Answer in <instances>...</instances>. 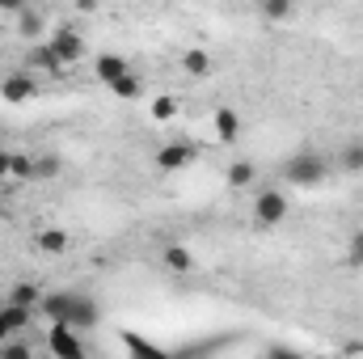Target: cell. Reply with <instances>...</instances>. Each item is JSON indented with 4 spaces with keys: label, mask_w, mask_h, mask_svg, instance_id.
<instances>
[{
    "label": "cell",
    "mask_w": 363,
    "mask_h": 359,
    "mask_svg": "<svg viewBox=\"0 0 363 359\" xmlns=\"http://www.w3.org/2000/svg\"><path fill=\"white\" fill-rule=\"evenodd\" d=\"M325 178H330V165H325V157L313 153V148H300V153H291V157L283 161V186L313 190V186H321Z\"/></svg>",
    "instance_id": "6da1fadb"
},
{
    "label": "cell",
    "mask_w": 363,
    "mask_h": 359,
    "mask_svg": "<svg viewBox=\"0 0 363 359\" xmlns=\"http://www.w3.org/2000/svg\"><path fill=\"white\" fill-rule=\"evenodd\" d=\"M250 211H254V224H258V228H274V224H283L287 211H291L287 190H283V186H254V203H250Z\"/></svg>",
    "instance_id": "7a4b0ae2"
},
{
    "label": "cell",
    "mask_w": 363,
    "mask_h": 359,
    "mask_svg": "<svg viewBox=\"0 0 363 359\" xmlns=\"http://www.w3.org/2000/svg\"><path fill=\"white\" fill-rule=\"evenodd\" d=\"M47 351H55V355H64V359H81L85 355V343H81L77 326L51 321V330H47Z\"/></svg>",
    "instance_id": "3957f363"
},
{
    "label": "cell",
    "mask_w": 363,
    "mask_h": 359,
    "mask_svg": "<svg viewBox=\"0 0 363 359\" xmlns=\"http://www.w3.org/2000/svg\"><path fill=\"white\" fill-rule=\"evenodd\" d=\"M194 157H199V148H194L190 140H169V144L157 148V170L178 174V170H186V165H194Z\"/></svg>",
    "instance_id": "277c9868"
},
{
    "label": "cell",
    "mask_w": 363,
    "mask_h": 359,
    "mask_svg": "<svg viewBox=\"0 0 363 359\" xmlns=\"http://www.w3.org/2000/svg\"><path fill=\"white\" fill-rule=\"evenodd\" d=\"M101 321V309H97V300L85 296V292H72V309H68V326H77V330H89Z\"/></svg>",
    "instance_id": "5b68a950"
},
{
    "label": "cell",
    "mask_w": 363,
    "mask_h": 359,
    "mask_svg": "<svg viewBox=\"0 0 363 359\" xmlns=\"http://www.w3.org/2000/svg\"><path fill=\"white\" fill-rule=\"evenodd\" d=\"M34 93H38V81H34L30 72H9V77L0 81V97L13 101V106H17V101H30Z\"/></svg>",
    "instance_id": "8992f818"
},
{
    "label": "cell",
    "mask_w": 363,
    "mask_h": 359,
    "mask_svg": "<svg viewBox=\"0 0 363 359\" xmlns=\"http://www.w3.org/2000/svg\"><path fill=\"white\" fill-rule=\"evenodd\" d=\"M47 43L60 51V60H64V64H77V60L85 55V38H81V30H55Z\"/></svg>",
    "instance_id": "52a82bcc"
},
{
    "label": "cell",
    "mask_w": 363,
    "mask_h": 359,
    "mask_svg": "<svg viewBox=\"0 0 363 359\" xmlns=\"http://www.w3.org/2000/svg\"><path fill=\"white\" fill-rule=\"evenodd\" d=\"M30 68H34V72H47V77H60L68 64H64V60H60V51L43 38V43H34V51H30Z\"/></svg>",
    "instance_id": "ba28073f"
},
{
    "label": "cell",
    "mask_w": 363,
    "mask_h": 359,
    "mask_svg": "<svg viewBox=\"0 0 363 359\" xmlns=\"http://www.w3.org/2000/svg\"><path fill=\"white\" fill-rule=\"evenodd\" d=\"M182 72L194 77V81H207L216 72V55L203 51V47H190V51H182Z\"/></svg>",
    "instance_id": "9c48e42d"
},
{
    "label": "cell",
    "mask_w": 363,
    "mask_h": 359,
    "mask_svg": "<svg viewBox=\"0 0 363 359\" xmlns=\"http://www.w3.org/2000/svg\"><path fill=\"white\" fill-rule=\"evenodd\" d=\"M211 123H216V140H220V144H237V140H241V114H237L233 106H220Z\"/></svg>",
    "instance_id": "30bf717a"
},
{
    "label": "cell",
    "mask_w": 363,
    "mask_h": 359,
    "mask_svg": "<svg viewBox=\"0 0 363 359\" xmlns=\"http://www.w3.org/2000/svg\"><path fill=\"white\" fill-rule=\"evenodd\" d=\"M68 309H72V292H43L38 300V313L47 321H68Z\"/></svg>",
    "instance_id": "8fae6325"
},
{
    "label": "cell",
    "mask_w": 363,
    "mask_h": 359,
    "mask_svg": "<svg viewBox=\"0 0 363 359\" xmlns=\"http://www.w3.org/2000/svg\"><path fill=\"white\" fill-rule=\"evenodd\" d=\"M93 72H97V81H101V85L110 89V85H114V81H118L123 72H131V68H127V60H123V55H97Z\"/></svg>",
    "instance_id": "7c38bea8"
},
{
    "label": "cell",
    "mask_w": 363,
    "mask_h": 359,
    "mask_svg": "<svg viewBox=\"0 0 363 359\" xmlns=\"http://www.w3.org/2000/svg\"><path fill=\"white\" fill-rule=\"evenodd\" d=\"M228 186H233V190H250V186H258V165L245 161V157L233 161V165H228Z\"/></svg>",
    "instance_id": "4fadbf2b"
},
{
    "label": "cell",
    "mask_w": 363,
    "mask_h": 359,
    "mask_svg": "<svg viewBox=\"0 0 363 359\" xmlns=\"http://www.w3.org/2000/svg\"><path fill=\"white\" fill-rule=\"evenodd\" d=\"M64 174V157L60 153H34V182H51Z\"/></svg>",
    "instance_id": "5bb4252c"
},
{
    "label": "cell",
    "mask_w": 363,
    "mask_h": 359,
    "mask_svg": "<svg viewBox=\"0 0 363 359\" xmlns=\"http://www.w3.org/2000/svg\"><path fill=\"white\" fill-rule=\"evenodd\" d=\"M161 263H165V270H174V275H186V270H194V254L186 245H165L161 250Z\"/></svg>",
    "instance_id": "9a60e30c"
},
{
    "label": "cell",
    "mask_w": 363,
    "mask_h": 359,
    "mask_svg": "<svg viewBox=\"0 0 363 359\" xmlns=\"http://www.w3.org/2000/svg\"><path fill=\"white\" fill-rule=\"evenodd\" d=\"M338 170L342 174H363V140H351L338 148Z\"/></svg>",
    "instance_id": "2e32d148"
},
{
    "label": "cell",
    "mask_w": 363,
    "mask_h": 359,
    "mask_svg": "<svg viewBox=\"0 0 363 359\" xmlns=\"http://www.w3.org/2000/svg\"><path fill=\"white\" fill-rule=\"evenodd\" d=\"M258 13H262V21H291V13H296V0H258Z\"/></svg>",
    "instance_id": "e0dca14e"
},
{
    "label": "cell",
    "mask_w": 363,
    "mask_h": 359,
    "mask_svg": "<svg viewBox=\"0 0 363 359\" xmlns=\"http://www.w3.org/2000/svg\"><path fill=\"white\" fill-rule=\"evenodd\" d=\"M38 250H43V254H64V250H68V233L55 228V224H47V228L38 233Z\"/></svg>",
    "instance_id": "ac0fdd59"
},
{
    "label": "cell",
    "mask_w": 363,
    "mask_h": 359,
    "mask_svg": "<svg viewBox=\"0 0 363 359\" xmlns=\"http://www.w3.org/2000/svg\"><path fill=\"white\" fill-rule=\"evenodd\" d=\"M110 93H114V97H123V101H135V97L144 93V81H140L135 72H123V77L110 85Z\"/></svg>",
    "instance_id": "d6986e66"
},
{
    "label": "cell",
    "mask_w": 363,
    "mask_h": 359,
    "mask_svg": "<svg viewBox=\"0 0 363 359\" xmlns=\"http://www.w3.org/2000/svg\"><path fill=\"white\" fill-rule=\"evenodd\" d=\"M9 300H13V304H26V309H38V300H43V287H38V283H13Z\"/></svg>",
    "instance_id": "ffe728a7"
},
{
    "label": "cell",
    "mask_w": 363,
    "mask_h": 359,
    "mask_svg": "<svg viewBox=\"0 0 363 359\" xmlns=\"http://www.w3.org/2000/svg\"><path fill=\"white\" fill-rule=\"evenodd\" d=\"M17 30H21L26 38H43V30H47V26H43V13L21 9V13H17Z\"/></svg>",
    "instance_id": "44dd1931"
},
{
    "label": "cell",
    "mask_w": 363,
    "mask_h": 359,
    "mask_svg": "<svg viewBox=\"0 0 363 359\" xmlns=\"http://www.w3.org/2000/svg\"><path fill=\"white\" fill-rule=\"evenodd\" d=\"M13 182H34V153H13Z\"/></svg>",
    "instance_id": "7402d4cb"
},
{
    "label": "cell",
    "mask_w": 363,
    "mask_h": 359,
    "mask_svg": "<svg viewBox=\"0 0 363 359\" xmlns=\"http://www.w3.org/2000/svg\"><path fill=\"white\" fill-rule=\"evenodd\" d=\"M342 263H347V267H355V270L363 267V228H355V233H351V241H347V254H342Z\"/></svg>",
    "instance_id": "603a6c76"
},
{
    "label": "cell",
    "mask_w": 363,
    "mask_h": 359,
    "mask_svg": "<svg viewBox=\"0 0 363 359\" xmlns=\"http://www.w3.org/2000/svg\"><path fill=\"white\" fill-rule=\"evenodd\" d=\"M174 114H178V97H157V101H152V118H157V123H169Z\"/></svg>",
    "instance_id": "cb8c5ba5"
},
{
    "label": "cell",
    "mask_w": 363,
    "mask_h": 359,
    "mask_svg": "<svg viewBox=\"0 0 363 359\" xmlns=\"http://www.w3.org/2000/svg\"><path fill=\"white\" fill-rule=\"evenodd\" d=\"M0 355L4 359H26L30 355V343H21V338H4V343H0Z\"/></svg>",
    "instance_id": "d4e9b609"
},
{
    "label": "cell",
    "mask_w": 363,
    "mask_h": 359,
    "mask_svg": "<svg viewBox=\"0 0 363 359\" xmlns=\"http://www.w3.org/2000/svg\"><path fill=\"white\" fill-rule=\"evenodd\" d=\"M13 178V153L9 148H0V182Z\"/></svg>",
    "instance_id": "484cf974"
},
{
    "label": "cell",
    "mask_w": 363,
    "mask_h": 359,
    "mask_svg": "<svg viewBox=\"0 0 363 359\" xmlns=\"http://www.w3.org/2000/svg\"><path fill=\"white\" fill-rule=\"evenodd\" d=\"M4 338H13V326L4 321V309H0V343H4Z\"/></svg>",
    "instance_id": "4316f807"
},
{
    "label": "cell",
    "mask_w": 363,
    "mask_h": 359,
    "mask_svg": "<svg viewBox=\"0 0 363 359\" xmlns=\"http://www.w3.org/2000/svg\"><path fill=\"white\" fill-rule=\"evenodd\" d=\"M77 9H81V13H89V9H97V0H77Z\"/></svg>",
    "instance_id": "83f0119b"
}]
</instances>
